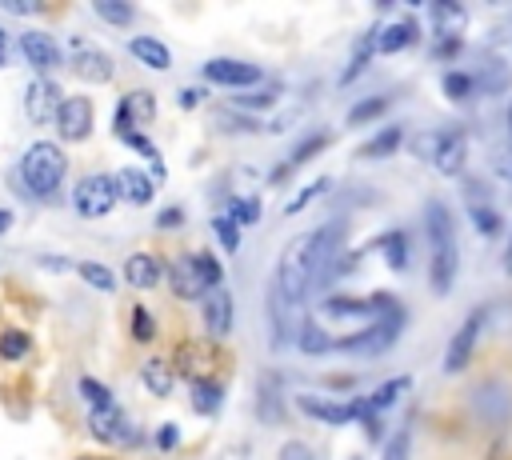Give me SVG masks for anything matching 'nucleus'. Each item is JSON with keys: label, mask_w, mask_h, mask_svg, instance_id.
Listing matches in <instances>:
<instances>
[{"label": "nucleus", "mask_w": 512, "mask_h": 460, "mask_svg": "<svg viewBox=\"0 0 512 460\" xmlns=\"http://www.w3.org/2000/svg\"><path fill=\"white\" fill-rule=\"evenodd\" d=\"M88 432H92L100 444H136V440H140L136 424H132L116 404L92 408V412H88Z\"/></svg>", "instance_id": "9"}, {"label": "nucleus", "mask_w": 512, "mask_h": 460, "mask_svg": "<svg viewBox=\"0 0 512 460\" xmlns=\"http://www.w3.org/2000/svg\"><path fill=\"white\" fill-rule=\"evenodd\" d=\"M128 332H132L136 344H152V340H156V320H152V312H148L144 304H136V308L128 312Z\"/></svg>", "instance_id": "39"}, {"label": "nucleus", "mask_w": 512, "mask_h": 460, "mask_svg": "<svg viewBox=\"0 0 512 460\" xmlns=\"http://www.w3.org/2000/svg\"><path fill=\"white\" fill-rule=\"evenodd\" d=\"M296 344H300L304 356H328V352H336V336H328L312 316H304L296 324Z\"/></svg>", "instance_id": "27"}, {"label": "nucleus", "mask_w": 512, "mask_h": 460, "mask_svg": "<svg viewBox=\"0 0 512 460\" xmlns=\"http://www.w3.org/2000/svg\"><path fill=\"white\" fill-rule=\"evenodd\" d=\"M256 416L264 424H280L284 420V388H280L276 372H264L260 384H256Z\"/></svg>", "instance_id": "20"}, {"label": "nucleus", "mask_w": 512, "mask_h": 460, "mask_svg": "<svg viewBox=\"0 0 512 460\" xmlns=\"http://www.w3.org/2000/svg\"><path fill=\"white\" fill-rule=\"evenodd\" d=\"M464 212H468L472 228H476L484 240H492V236H500V232H504V216H500V212H496V204L488 200L484 180L464 176Z\"/></svg>", "instance_id": "7"}, {"label": "nucleus", "mask_w": 512, "mask_h": 460, "mask_svg": "<svg viewBox=\"0 0 512 460\" xmlns=\"http://www.w3.org/2000/svg\"><path fill=\"white\" fill-rule=\"evenodd\" d=\"M224 392H228V384H224L220 376H200V380H192L188 400H192V408H196L200 416H216L220 404H224Z\"/></svg>", "instance_id": "25"}, {"label": "nucleus", "mask_w": 512, "mask_h": 460, "mask_svg": "<svg viewBox=\"0 0 512 460\" xmlns=\"http://www.w3.org/2000/svg\"><path fill=\"white\" fill-rule=\"evenodd\" d=\"M128 52H132L144 68H156V72H168V68H172V52H168L156 36H132V40H128Z\"/></svg>", "instance_id": "28"}, {"label": "nucleus", "mask_w": 512, "mask_h": 460, "mask_svg": "<svg viewBox=\"0 0 512 460\" xmlns=\"http://www.w3.org/2000/svg\"><path fill=\"white\" fill-rule=\"evenodd\" d=\"M476 88H480V96H504L512 88V64L500 56H488L476 68Z\"/></svg>", "instance_id": "23"}, {"label": "nucleus", "mask_w": 512, "mask_h": 460, "mask_svg": "<svg viewBox=\"0 0 512 460\" xmlns=\"http://www.w3.org/2000/svg\"><path fill=\"white\" fill-rule=\"evenodd\" d=\"M76 272H80V280H84L88 288H96V292H112V288H116V280H112L108 264H100V260H80V264H76Z\"/></svg>", "instance_id": "37"}, {"label": "nucleus", "mask_w": 512, "mask_h": 460, "mask_svg": "<svg viewBox=\"0 0 512 460\" xmlns=\"http://www.w3.org/2000/svg\"><path fill=\"white\" fill-rule=\"evenodd\" d=\"M20 56H24L36 72H52V68H60V64H64L60 44H56L48 32H36V28L20 32Z\"/></svg>", "instance_id": "13"}, {"label": "nucleus", "mask_w": 512, "mask_h": 460, "mask_svg": "<svg viewBox=\"0 0 512 460\" xmlns=\"http://www.w3.org/2000/svg\"><path fill=\"white\" fill-rule=\"evenodd\" d=\"M116 196L120 200H128V204H136V208H144V204H152V176L148 172H140V168H120L116 176Z\"/></svg>", "instance_id": "22"}, {"label": "nucleus", "mask_w": 512, "mask_h": 460, "mask_svg": "<svg viewBox=\"0 0 512 460\" xmlns=\"http://www.w3.org/2000/svg\"><path fill=\"white\" fill-rule=\"evenodd\" d=\"M468 404H472V416L488 428H504L512 420V384L500 380V376H484L480 384H472L468 392Z\"/></svg>", "instance_id": "4"}, {"label": "nucleus", "mask_w": 512, "mask_h": 460, "mask_svg": "<svg viewBox=\"0 0 512 460\" xmlns=\"http://www.w3.org/2000/svg\"><path fill=\"white\" fill-rule=\"evenodd\" d=\"M408 384H412V376H392V380H384V384H380V388H376V392L368 396V400H372V408H376V412L392 408V404L400 400V392H404Z\"/></svg>", "instance_id": "41"}, {"label": "nucleus", "mask_w": 512, "mask_h": 460, "mask_svg": "<svg viewBox=\"0 0 512 460\" xmlns=\"http://www.w3.org/2000/svg\"><path fill=\"white\" fill-rule=\"evenodd\" d=\"M424 232H428V284L436 296H448L460 276V244H456V220L444 200L424 204Z\"/></svg>", "instance_id": "1"}, {"label": "nucleus", "mask_w": 512, "mask_h": 460, "mask_svg": "<svg viewBox=\"0 0 512 460\" xmlns=\"http://www.w3.org/2000/svg\"><path fill=\"white\" fill-rule=\"evenodd\" d=\"M436 144H440V128H432V132H420V136L412 140V152H416L420 160H428V164H432V156H436Z\"/></svg>", "instance_id": "50"}, {"label": "nucleus", "mask_w": 512, "mask_h": 460, "mask_svg": "<svg viewBox=\"0 0 512 460\" xmlns=\"http://www.w3.org/2000/svg\"><path fill=\"white\" fill-rule=\"evenodd\" d=\"M0 68H4V44H0Z\"/></svg>", "instance_id": "61"}, {"label": "nucleus", "mask_w": 512, "mask_h": 460, "mask_svg": "<svg viewBox=\"0 0 512 460\" xmlns=\"http://www.w3.org/2000/svg\"><path fill=\"white\" fill-rule=\"evenodd\" d=\"M504 124H508V136H512V100H508V112H504Z\"/></svg>", "instance_id": "60"}, {"label": "nucleus", "mask_w": 512, "mask_h": 460, "mask_svg": "<svg viewBox=\"0 0 512 460\" xmlns=\"http://www.w3.org/2000/svg\"><path fill=\"white\" fill-rule=\"evenodd\" d=\"M408 456H412V424H400L384 444V460H408Z\"/></svg>", "instance_id": "46"}, {"label": "nucleus", "mask_w": 512, "mask_h": 460, "mask_svg": "<svg viewBox=\"0 0 512 460\" xmlns=\"http://www.w3.org/2000/svg\"><path fill=\"white\" fill-rule=\"evenodd\" d=\"M64 100H68V96L60 92V84H56V80L36 76V80L28 84V92H24V112L32 116V124H52V120L60 116Z\"/></svg>", "instance_id": "10"}, {"label": "nucleus", "mask_w": 512, "mask_h": 460, "mask_svg": "<svg viewBox=\"0 0 512 460\" xmlns=\"http://www.w3.org/2000/svg\"><path fill=\"white\" fill-rule=\"evenodd\" d=\"M40 264H44V268H52V272H68V268H72V260H68V256H64V260H60V256H44Z\"/></svg>", "instance_id": "57"}, {"label": "nucleus", "mask_w": 512, "mask_h": 460, "mask_svg": "<svg viewBox=\"0 0 512 460\" xmlns=\"http://www.w3.org/2000/svg\"><path fill=\"white\" fill-rule=\"evenodd\" d=\"M492 172L504 188H512V148H496L492 152Z\"/></svg>", "instance_id": "48"}, {"label": "nucleus", "mask_w": 512, "mask_h": 460, "mask_svg": "<svg viewBox=\"0 0 512 460\" xmlns=\"http://www.w3.org/2000/svg\"><path fill=\"white\" fill-rule=\"evenodd\" d=\"M156 448L160 452H176L180 448V428L176 424H160L156 428Z\"/></svg>", "instance_id": "51"}, {"label": "nucleus", "mask_w": 512, "mask_h": 460, "mask_svg": "<svg viewBox=\"0 0 512 460\" xmlns=\"http://www.w3.org/2000/svg\"><path fill=\"white\" fill-rule=\"evenodd\" d=\"M80 392H84V400H88L92 408H108V404H112L108 384H100L96 376H80Z\"/></svg>", "instance_id": "47"}, {"label": "nucleus", "mask_w": 512, "mask_h": 460, "mask_svg": "<svg viewBox=\"0 0 512 460\" xmlns=\"http://www.w3.org/2000/svg\"><path fill=\"white\" fill-rule=\"evenodd\" d=\"M64 172H68V160H64L60 144H52V140H36L20 156V180H24L28 196H36V200H52L64 184Z\"/></svg>", "instance_id": "2"}, {"label": "nucleus", "mask_w": 512, "mask_h": 460, "mask_svg": "<svg viewBox=\"0 0 512 460\" xmlns=\"http://www.w3.org/2000/svg\"><path fill=\"white\" fill-rule=\"evenodd\" d=\"M504 272L512 276V240H508V248H504Z\"/></svg>", "instance_id": "59"}, {"label": "nucleus", "mask_w": 512, "mask_h": 460, "mask_svg": "<svg viewBox=\"0 0 512 460\" xmlns=\"http://www.w3.org/2000/svg\"><path fill=\"white\" fill-rule=\"evenodd\" d=\"M220 124H228V132H256L260 120H248V116H220Z\"/></svg>", "instance_id": "54"}, {"label": "nucleus", "mask_w": 512, "mask_h": 460, "mask_svg": "<svg viewBox=\"0 0 512 460\" xmlns=\"http://www.w3.org/2000/svg\"><path fill=\"white\" fill-rule=\"evenodd\" d=\"M212 232H216V240L224 244V252H236L240 248V224L224 212V216H212Z\"/></svg>", "instance_id": "45"}, {"label": "nucleus", "mask_w": 512, "mask_h": 460, "mask_svg": "<svg viewBox=\"0 0 512 460\" xmlns=\"http://www.w3.org/2000/svg\"><path fill=\"white\" fill-rule=\"evenodd\" d=\"M416 40H420V24L412 16H400V20H392V24H384L376 32V52L380 56H396V52L412 48Z\"/></svg>", "instance_id": "19"}, {"label": "nucleus", "mask_w": 512, "mask_h": 460, "mask_svg": "<svg viewBox=\"0 0 512 460\" xmlns=\"http://www.w3.org/2000/svg\"><path fill=\"white\" fill-rule=\"evenodd\" d=\"M200 76L208 84H220V88H256L260 84V64H248V60H232V56H216V60H204L200 64Z\"/></svg>", "instance_id": "8"}, {"label": "nucleus", "mask_w": 512, "mask_h": 460, "mask_svg": "<svg viewBox=\"0 0 512 460\" xmlns=\"http://www.w3.org/2000/svg\"><path fill=\"white\" fill-rule=\"evenodd\" d=\"M0 8H4V12H16V16H32V12H40V4H24V0H0Z\"/></svg>", "instance_id": "56"}, {"label": "nucleus", "mask_w": 512, "mask_h": 460, "mask_svg": "<svg viewBox=\"0 0 512 460\" xmlns=\"http://www.w3.org/2000/svg\"><path fill=\"white\" fill-rule=\"evenodd\" d=\"M120 100L128 104V112H132V120H136V124H152V116H156V96H152L148 88H136V92H124Z\"/></svg>", "instance_id": "36"}, {"label": "nucleus", "mask_w": 512, "mask_h": 460, "mask_svg": "<svg viewBox=\"0 0 512 460\" xmlns=\"http://www.w3.org/2000/svg\"><path fill=\"white\" fill-rule=\"evenodd\" d=\"M12 228V212L8 208H0V232H8Z\"/></svg>", "instance_id": "58"}, {"label": "nucleus", "mask_w": 512, "mask_h": 460, "mask_svg": "<svg viewBox=\"0 0 512 460\" xmlns=\"http://www.w3.org/2000/svg\"><path fill=\"white\" fill-rule=\"evenodd\" d=\"M180 224H184V208L172 204V208H160V212H156V228H168V232H172V228H180Z\"/></svg>", "instance_id": "53"}, {"label": "nucleus", "mask_w": 512, "mask_h": 460, "mask_svg": "<svg viewBox=\"0 0 512 460\" xmlns=\"http://www.w3.org/2000/svg\"><path fill=\"white\" fill-rule=\"evenodd\" d=\"M276 460H316V452L304 444V440H288L284 448H280V456Z\"/></svg>", "instance_id": "52"}, {"label": "nucleus", "mask_w": 512, "mask_h": 460, "mask_svg": "<svg viewBox=\"0 0 512 460\" xmlns=\"http://www.w3.org/2000/svg\"><path fill=\"white\" fill-rule=\"evenodd\" d=\"M376 244H380V252H384V264H388L392 272H408V268H412V240H408V232H404V228H392V232H384Z\"/></svg>", "instance_id": "26"}, {"label": "nucleus", "mask_w": 512, "mask_h": 460, "mask_svg": "<svg viewBox=\"0 0 512 460\" xmlns=\"http://www.w3.org/2000/svg\"><path fill=\"white\" fill-rule=\"evenodd\" d=\"M116 200H120V196H116V180L104 176V172H88V176H80V180L72 184V208H76L84 220L108 216Z\"/></svg>", "instance_id": "6"}, {"label": "nucleus", "mask_w": 512, "mask_h": 460, "mask_svg": "<svg viewBox=\"0 0 512 460\" xmlns=\"http://www.w3.org/2000/svg\"><path fill=\"white\" fill-rule=\"evenodd\" d=\"M428 12H432V32H444V36H460L468 24L464 4H452V0H432Z\"/></svg>", "instance_id": "29"}, {"label": "nucleus", "mask_w": 512, "mask_h": 460, "mask_svg": "<svg viewBox=\"0 0 512 460\" xmlns=\"http://www.w3.org/2000/svg\"><path fill=\"white\" fill-rule=\"evenodd\" d=\"M276 100H280V88H248V92L232 96V104H236L240 112H264V108H272Z\"/></svg>", "instance_id": "35"}, {"label": "nucleus", "mask_w": 512, "mask_h": 460, "mask_svg": "<svg viewBox=\"0 0 512 460\" xmlns=\"http://www.w3.org/2000/svg\"><path fill=\"white\" fill-rule=\"evenodd\" d=\"M92 12H96L100 20H108V24H116V28H128V24L136 20V8H132V4H120V0H96Z\"/></svg>", "instance_id": "38"}, {"label": "nucleus", "mask_w": 512, "mask_h": 460, "mask_svg": "<svg viewBox=\"0 0 512 460\" xmlns=\"http://www.w3.org/2000/svg\"><path fill=\"white\" fill-rule=\"evenodd\" d=\"M404 324H408V308L400 304V308L384 312L376 324H368V328H360L352 336H340L336 340V352H344V356H384L400 340Z\"/></svg>", "instance_id": "3"}, {"label": "nucleus", "mask_w": 512, "mask_h": 460, "mask_svg": "<svg viewBox=\"0 0 512 460\" xmlns=\"http://www.w3.org/2000/svg\"><path fill=\"white\" fill-rule=\"evenodd\" d=\"M400 144H404V128H400V124H388V128H380L368 144H360L356 156H360V160H384V156H392Z\"/></svg>", "instance_id": "31"}, {"label": "nucleus", "mask_w": 512, "mask_h": 460, "mask_svg": "<svg viewBox=\"0 0 512 460\" xmlns=\"http://www.w3.org/2000/svg\"><path fill=\"white\" fill-rule=\"evenodd\" d=\"M192 260H196V272L204 276V284H208V288H220V284H224V264H220V260H216L208 248L192 252Z\"/></svg>", "instance_id": "44"}, {"label": "nucleus", "mask_w": 512, "mask_h": 460, "mask_svg": "<svg viewBox=\"0 0 512 460\" xmlns=\"http://www.w3.org/2000/svg\"><path fill=\"white\" fill-rule=\"evenodd\" d=\"M80 460H96V456H80Z\"/></svg>", "instance_id": "62"}, {"label": "nucleus", "mask_w": 512, "mask_h": 460, "mask_svg": "<svg viewBox=\"0 0 512 460\" xmlns=\"http://www.w3.org/2000/svg\"><path fill=\"white\" fill-rule=\"evenodd\" d=\"M464 164H468V132L456 128V124L440 128V144H436L432 168L440 176H464Z\"/></svg>", "instance_id": "11"}, {"label": "nucleus", "mask_w": 512, "mask_h": 460, "mask_svg": "<svg viewBox=\"0 0 512 460\" xmlns=\"http://www.w3.org/2000/svg\"><path fill=\"white\" fill-rule=\"evenodd\" d=\"M328 140H332L328 132H308V136H300V140L292 144V152L284 156V164H276V168H272V180H284L288 172H296L300 164H308L316 152H324V148H328Z\"/></svg>", "instance_id": "21"}, {"label": "nucleus", "mask_w": 512, "mask_h": 460, "mask_svg": "<svg viewBox=\"0 0 512 460\" xmlns=\"http://www.w3.org/2000/svg\"><path fill=\"white\" fill-rule=\"evenodd\" d=\"M68 68H72V76H80V80H88V84H108L112 80V56L108 52H100V48H92V44H84V40H72V60H68Z\"/></svg>", "instance_id": "12"}, {"label": "nucleus", "mask_w": 512, "mask_h": 460, "mask_svg": "<svg viewBox=\"0 0 512 460\" xmlns=\"http://www.w3.org/2000/svg\"><path fill=\"white\" fill-rule=\"evenodd\" d=\"M296 408L308 416V420H320V424H352L356 420V408H352V400H324V396H312V392H300L296 396Z\"/></svg>", "instance_id": "15"}, {"label": "nucleus", "mask_w": 512, "mask_h": 460, "mask_svg": "<svg viewBox=\"0 0 512 460\" xmlns=\"http://www.w3.org/2000/svg\"><path fill=\"white\" fill-rule=\"evenodd\" d=\"M56 128L72 144L76 140H88V132H92V100L88 96H68L64 108H60V116H56Z\"/></svg>", "instance_id": "16"}, {"label": "nucleus", "mask_w": 512, "mask_h": 460, "mask_svg": "<svg viewBox=\"0 0 512 460\" xmlns=\"http://www.w3.org/2000/svg\"><path fill=\"white\" fill-rule=\"evenodd\" d=\"M160 276H168V264H164L156 252H132V256L124 260V280H128V288L148 292V288L160 284Z\"/></svg>", "instance_id": "17"}, {"label": "nucleus", "mask_w": 512, "mask_h": 460, "mask_svg": "<svg viewBox=\"0 0 512 460\" xmlns=\"http://www.w3.org/2000/svg\"><path fill=\"white\" fill-rule=\"evenodd\" d=\"M168 288H172L176 300H204L208 284H204V276L196 272L192 252H184V256H176V260L168 264Z\"/></svg>", "instance_id": "14"}, {"label": "nucleus", "mask_w": 512, "mask_h": 460, "mask_svg": "<svg viewBox=\"0 0 512 460\" xmlns=\"http://www.w3.org/2000/svg\"><path fill=\"white\" fill-rule=\"evenodd\" d=\"M32 352V336L28 332H20V328H4L0 332V356L4 360H24Z\"/></svg>", "instance_id": "40"}, {"label": "nucleus", "mask_w": 512, "mask_h": 460, "mask_svg": "<svg viewBox=\"0 0 512 460\" xmlns=\"http://www.w3.org/2000/svg\"><path fill=\"white\" fill-rule=\"evenodd\" d=\"M460 48H464V36H444V32H436L432 56H436V60H452V56H456Z\"/></svg>", "instance_id": "49"}, {"label": "nucleus", "mask_w": 512, "mask_h": 460, "mask_svg": "<svg viewBox=\"0 0 512 460\" xmlns=\"http://www.w3.org/2000/svg\"><path fill=\"white\" fill-rule=\"evenodd\" d=\"M200 308H204V328L212 336H228L232 332V292L224 284L220 288H208L204 300H200Z\"/></svg>", "instance_id": "18"}, {"label": "nucleus", "mask_w": 512, "mask_h": 460, "mask_svg": "<svg viewBox=\"0 0 512 460\" xmlns=\"http://www.w3.org/2000/svg\"><path fill=\"white\" fill-rule=\"evenodd\" d=\"M292 312H296V308L280 296V288L268 284V328H272V344H276V348H284L288 336H292Z\"/></svg>", "instance_id": "24"}, {"label": "nucleus", "mask_w": 512, "mask_h": 460, "mask_svg": "<svg viewBox=\"0 0 512 460\" xmlns=\"http://www.w3.org/2000/svg\"><path fill=\"white\" fill-rule=\"evenodd\" d=\"M200 100H204V88H180V92H176V104H180V108H196Z\"/></svg>", "instance_id": "55"}, {"label": "nucleus", "mask_w": 512, "mask_h": 460, "mask_svg": "<svg viewBox=\"0 0 512 460\" xmlns=\"http://www.w3.org/2000/svg\"><path fill=\"white\" fill-rule=\"evenodd\" d=\"M440 92L452 100V104H468V100H476V72H464V68H448L444 76H440Z\"/></svg>", "instance_id": "30"}, {"label": "nucleus", "mask_w": 512, "mask_h": 460, "mask_svg": "<svg viewBox=\"0 0 512 460\" xmlns=\"http://www.w3.org/2000/svg\"><path fill=\"white\" fill-rule=\"evenodd\" d=\"M328 184H332L328 176H320V180L304 184V188H300V192H296V196H292V200L284 204V216H296V212H304V208H308V204H312V200H316L320 192H328Z\"/></svg>", "instance_id": "43"}, {"label": "nucleus", "mask_w": 512, "mask_h": 460, "mask_svg": "<svg viewBox=\"0 0 512 460\" xmlns=\"http://www.w3.org/2000/svg\"><path fill=\"white\" fill-rule=\"evenodd\" d=\"M488 316H492V304H476V308L464 316V324L452 332V340H448V348H444V372H448V376H460V372H464V364L472 360L476 340H480Z\"/></svg>", "instance_id": "5"}, {"label": "nucleus", "mask_w": 512, "mask_h": 460, "mask_svg": "<svg viewBox=\"0 0 512 460\" xmlns=\"http://www.w3.org/2000/svg\"><path fill=\"white\" fill-rule=\"evenodd\" d=\"M228 216L240 224V228H252L260 220V200L256 196H232L228 200Z\"/></svg>", "instance_id": "42"}, {"label": "nucleus", "mask_w": 512, "mask_h": 460, "mask_svg": "<svg viewBox=\"0 0 512 460\" xmlns=\"http://www.w3.org/2000/svg\"><path fill=\"white\" fill-rule=\"evenodd\" d=\"M140 380H144V388H148L152 396H172V384H176V376H172V364H168V360H160V356L144 360V368H140Z\"/></svg>", "instance_id": "32"}, {"label": "nucleus", "mask_w": 512, "mask_h": 460, "mask_svg": "<svg viewBox=\"0 0 512 460\" xmlns=\"http://www.w3.org/2000/svg\"><path fill=\"white\" fill-rule=\"evenodd\" d=\"M388 108H392V96H368V100H360V104H352V108H348V124H352V128H360V124H368V120L384 116Z\"/></svg>", "instance_id": "34"}, {"label": "nucleus", "mask_w": 512, "mask_h": 460, "mask_svg": "<svg viewBox=\"0 0 512 460\" xmlns=\"http://www.w3.org/2000/svg\"><path fill=\"white\" fill-rule=\"evenodd\" d=\"M376 32L380 28H368L360 40H356V48H352V60H348V68L340 72V84H352L364 68H368V60H372V52H376Z\"/></svg>", "instance_id": "33"}]
</instances>
